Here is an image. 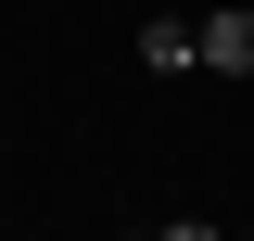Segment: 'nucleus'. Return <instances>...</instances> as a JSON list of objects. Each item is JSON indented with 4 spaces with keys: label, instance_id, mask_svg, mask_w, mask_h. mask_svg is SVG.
Listing matches in <instances>:
<instances>
[{
    "label": "nucleus",
    "instance_id": "f257e3e1",
    "mask_svg": "<svg viewBox=\"0 0 254 241\" xmlns=\"http://www.w3.org/2000/svg\"><path fill=\"white\" fill-rule=\"evenodd\" d=\"M140 63H153V76L203 63V26H190V13H153V26H140Z\"/></svg>",
    "mask_w": 254,
    "mask_h": 241
},
{
    "label": "nucleus",
    "instance_id": "f03ea898",
    "mask_svg": "<svg viewBox=\"0 0 254 241\" xmlns=\"http://www.w3.org/2000/svg\"><path fill=\"white\" fill-rule=\"evenodd\" d=\"M203 63L216 76H254V13H203Z\"/></svg>",
    "mask_w": 254,
    "mask_h": 241
},
{
    "label": "nucleus",
    "instance_id": "7ed1b4c3",
    "mask_svg": "<svg viewBox=\"0 0 254 241\" xmlns=\"http://www.w3.org/2000/svg\"><path fill=\"white\" fill-rule=\"evenodd\" d=\"M153 241H229V229H203V216H178V229H153Z\"/></svg>",
    "mask_w": 254,
    "mask_h": 241
},
{
    "label": "nucleus",
    "instance_id": "20e7f679",
    "mask_svg": "<svg viewBox=\"0 0 254 241\" xmlns=\"http://www.w3.org/2000/svg\"><path fill=\"white\" fill-rule=\"evenodd\" d=\"M127 241H140V229H127Z\"/></svg>",
    "mask_w": 254,
    "mask_h": 241
},
{
    "label": "nucleus",
    "instance_id": "39448f33",
    "mask_svg": "<svg viewBox=\"0 0 254 241\" xmlns=\"http://www.w3.org/2000/svg\"><path fill=\"white\" fill-rule=\"evenodd\" d=\"M242 241H254V229H242Z\"/></svg>",
    "mask_w": 254,
    "mask_h": 241
}]
</instances>
